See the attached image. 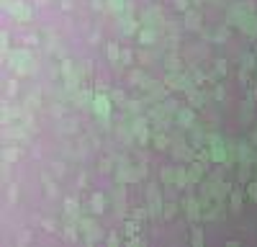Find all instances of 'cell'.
Listing matches in <instances>:
<instances>
[{
  "mask_svg": "<svg viewBox=\"0 0 257 247\" xmlns=\"http://www.w3.org/2000/svg\"><path fill=\"white\" fill-rule=\"evenodd\" d=\"M252 11H255L252 3H244V8L242 5H234L232 11H229V21H232L234 26H244L247 21H250V16H255Z\"/></svg>",
  "mask_w": 257,
  "mask_h": 247,
  "instance_id": "cell-1",
  "label": "cell"
},
{
  "mask_svg": "<svg viewBox=\"0 0 257 247\" xmlns=\"http://www.w3.org/2000/svg\"><path fill=\"white\" fill-rule=\"evenodd\" d=\"M93 108H95V114L98 116H108L111 114V100H108L106 95H95V100H93Z\"/></svg>",
  "mask_w": 257,
  "mask_h": 247,
  "instance_id": "cell-2",
  "label": "cell"
},
{
  "mask_svg": "<svg viewBox=\"0 0 257 247\" xmlns=\"http://www.w3.org/2000/svg\"><path fill=\"white\" fill-rule=\"evenodd\" d=\"M211 160H214V162H224V160H226V150H224L221 142H214V144H211Z\"/></svg>",
  "mask_w": 257,
  "mask_h": 247,
  "instance_id": "cell-3",
  "label": "cell"
},
{
  "mask_svg": "<svg viewBox=\"0 0 257 247\" xmlns=\"http://www.w3.org/2000/svg\"><path fill=\"white\" fill-rule=\"evenodd\" d=\"M13 16H16L21 23L31 21V11H29V8H26V5H21V3H16V5H13Z\"/></svg>",
  "mask_w": 257,
  "mask_h": 247,
  "instance_id": "cell-4",
  "label": "cell"
},
{
  "mask_svg": "<svg viewBox=\"0 0 257 247\" xmlns=\"http://www.w3.org/2000/svg\"><path fill=\"white\" fill-rule=\"evenodd\" d=\"M178 118H180L185 126H190V124H193V111H190V108H183V111L178 114Z\"/></svg>",
  "mask_w": 257,
  "mask_h": 247,
  "instance_id": "cell-5",
  "label": "cell"
},
{
  "mask_svg": "<svg viewBox=\"0 0 257 247\" xmlns=\"http://www.w3.org/2000/svg\"><path fill=\"white\" fill-rule=\"evenodd\" d=\"M242 29H244L247 34H252V36H255V34H257V16H250V21H247Z\"/></svg>",
  "mask_w": 257,
  "mask_h": 247,
  "instance_id": "cell-6",
  "label": "cell"
},
{
  "mask_svg": "<svg viewBox=\"0 0 257 247\" xmlns=\"http://www.w3.org/2000/svg\"><path fill=\"white\" fill-rule=\"evenodd\" d=\"M139 41H142V44H152V41H154V34H152L149 29H144V31L139 34Z\"/></svg>",
  "mask_w": 257,
  "mask_h": 247,
  "instance_id": "cell-7",
  "label": "cell"
},
{
  "mask_svg": "<svg viewBox=\"0 0 257 247\" xmlns=\"http://www.w3.org/2000/svg\"><path fill=\"white\" fill-rule=\"evenodd\" d=\"M108 8H111V11H121V8H124V0H108Z\"/></svg>",
  "mask_w": 257,
  "mask_h": 247,
  "instance_id": "cell-8",
  "label": "cell"
},
{
  "mask_svg": "<svg viewBox=\"0 0 257 247\" xmlns=\"http://www.w3.org/2000/svg\"><path fill=\"white\" fill-rule=\"evenodd\" d=\"M247 193H250L252 201H257V183H250V188H247Z\"/></svg>",
  "mask_w": 257,
  "mask_h": 247,
  "instance_id": "cell-9",
  "label": "cell"
},
{
  "mask_svg": "<svg viewBox=\"0 0 257 247\" xmlns=\"http://www.w3.org/2000/svg\"><path fill=\"white\" fill-rule=\"evenodd\" d=\"M188 214L193 219H198V211H196V201H188Z\"/></svg>",
  "mask_w": 257,
  "mask_h": 247,
  "instance_id": "cell-10",
  "label": "cell"
},
{
  "mask_svg": "<svg viewBox=\"0 0 257 247\" xmlns=\"http://www.w3.org/2000/svg\"><path fill=\"white\" fill-rule=\"evenodd\" d=\"M108 57H111V59H118V49H116V47H108Z\"/></svg>",
  "mask_w": 257,
  "mask_h": 247,
  "instance_id": "cell-11",
  "label": "cell"
},
{
  "mask_svg": "<svg viewBox=\"0 0 257 247\" xmlns=\"http://www.w3.org/2000/svg\"><path fill=\"white\" fill-rule=\"evenodd\" d=\"M188 26H190V29H196V13H188Z\"/></svg>",
  "mask_w": 257,
  "mask_h": 247,
  "instance_id": "cell-12",
  "label": "cell"
},
{
  "mask_svg": "<svg viewBox=\"0 0 257 247\" xmlns=\"http://www.w3.org/2000/svg\"><path fill=\"white\" fill-rule=\"evenodd\" d=\"M201 242H203V237H201V234L196 232V234H193V245H201Z\"/></svg>",
  "mask_w": 257,
  "mask_h": 247,
  "instance_id": "cell-13",
  "label": "cell"
},
{
  "mask_svg": "<svg viewBox=\"0 0 257 247\" xmlns=\"http://www.w3.org/2000/svg\"><path fill=\"white\" fill-rule=\"evenodd\" d=\"M175 5H178V8H183V11H185V8H188V0H175Z\"/></svg>",
  "mask_w": 257,
  "mask_h": 247,
  "instance_id": "cell-14",
  "label": "cell"
}]
</instances>
